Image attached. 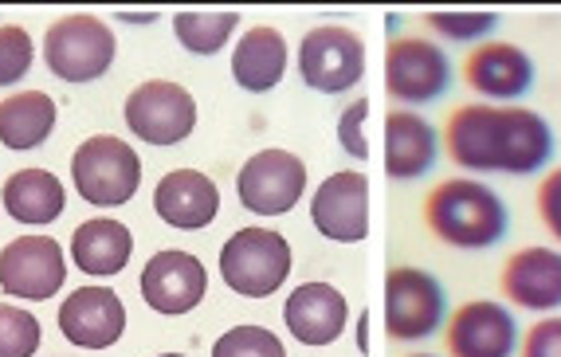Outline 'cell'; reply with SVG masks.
Segmentation results:
<instances>
[{"mask_svg": "<svg viewBox=\"0 0 561 357\" xmlns=\"http://www.w3.org/2000/svg\"><path fill=\"white\" fill-rule=\"evenodd\" d=\"M130 255H134L130 228L111 217L87 220L71 235V260L87 275H118L122 267L130 264Z\"/></svg>", "mask_w": 561, "mask_h": 357, "instance_id": "cb8c5ba5", "label": "cell"}, {"mask_svg": "<svg viewBox=\"0 0 561 357\" xmlns=\"http://www.w3.org/2000/svg\"><path fill=\"white\" fill-rule=\"evenodd\" d=\"M153 212L165 220L169 228L181 232H201L216 220L220 212V188L213 177L197 170H173L158 181L153 188Z\"/></svg>", "mask_w": 561, "mask_h": 357, "instance_id": "2e32d148", "label": "cell"}, {"mask_svg": "<svg viewBox=\"0 0 561 357\" xmlns=\"http://www.w3.org/2000/svg\"><path fill=\"white\" fill-rule=\"evenodd\" d=\"M299 76L319 94H342L357 87L365 76L362 36L354 28H342V24L310 28L299 44Z\"/></svg>", "mask_w": 561, "mask_h": 357, "instance_id": "5b68a950", "label": "cell"}, {"mask_svg": "<svg viewBox=\"0 0 561 357\" xmlns=\"http://www.w3.org/2000/svg\"><path fill=\"white\" fill-rule=\"evenodd\" d=\"M503 295L526 311H558L561 307V252L523 247L503 267Z\"/></svg>", "mask_w": 561, "mask_h": 357, "instance_id": "e0dca14e", "label": "cell"}, {"mask_svg": "<svg viewBox=\"0 0 561 357\" xmlns=\"http://www.w3.org/2000/svg\"><path fill=\"white\" fill-rule=\"evenodd\" d=\"M444 322V287L421 267H393L385 275V326L393 342H421Z\"/></svg>", "mask_w": 561, "mask_h": 357, "instance_id": "8992f818", "label": "cell"}, {"mask_svg": "<svg viewBox=\"0 0 561 357\" xmlns=\"http://www.w3.org/2000/svg\"><path fill=\"white\" fill-rule=\"evenodd\" d=\"M302 188H307V165L290 150H260L236 173L240 205L260 212V217L290 212L302 200Z\"/></svg>", "mask_w": 561, "mask_h": 357, "instance_id": "ba28073f", "label": "cell"}, {"mask_svg": "<svg viewBox=\"0 0 561 357\" xmlns=\"http://www.w3.org/2000/svg\"><path fill=\"white\" fill-rule=\"evenodd\" d=\"M44 59L47 71L64 79V83H94L114 64V32L99 16H87V12L64 16L47 28Z\"/></svg>", "mask_w": 561, "mask_h": 357, "instance_id": "277c9868", "label": "cell"}, {"mask_svg": "<svg viewBox=\"0 0 561 357\" xmlns=\"http://www.w3.org/2000/svg\"><path fill=\"white\" fill-rule=\"evenodd\" d=\"M463 71L471 91L486 99H523L534 87V59L518 44H479Z\"/></svg>", "mask_w": 561, "mask_h": 357, "instance_id": "d6986e66", "label": "cell"}, {"mask_svg": "<svg viewBox=\"0 0 561 357\" xmlns=\"http://www.w3.org/2000/svg\"><path fill=\"white\" fill-rule=\"evenodd\" d=\"M518 326L499 302H463L448 322L451 357H511L515 354Z\"/></svg>", "mask_w": 561, "mask_h": 357, "instance_id": "5bb4252c", "label": "cell"}, {"mask_svg": "<svg viewBox=\"0 0 561 357\" xmlns=\"http://www.w3.org/2000/svg\"><path fill=\"white\" fill-rule=\"evenodd\" d=\"M283 71H287V39H283V32L267 28V24L243 32V39L232 51L236 87L263 94V91H272V87H279Z\"/></svg>", "mask_w": 561, "mask_h": 357, "instance_id": "7402d4cb", "label": "cell"}, {"mask_svg": "<svg viewBox=\"0 0 561 357\" xmlns=\"http://www.w3.org/2000/svg\"><path fill=\"white\" fill-rule=\"evenodd\" d=\"M39 319L20 311L12 302H0V357H36Z\"/></svg>", "mask_w": 561, "mask_h": 357, "instance_id": "4316f807", "label": "cell"}, {"mask_svg": "<svg viewBox=\"0 0 561 357\" xmlns=\"http://www.w3.org/2000/svg\"><path fill=\"white\" fill-rule=\"evenodd\" d=\"M412 357H436V354H412Z\"/></svg>", "mask_w": 561, "mask_h": 357, "instance_id": "e575fe53", "label": "cell"}, {"mask_svg": "<svg viewBox=\"0 0 561 357\" xmlns=\"http://www.w3.org/2000/svg\"><path fill=\"white\" fill-rule=\"evenodd\" d=\"M444 138L459 170L499 173V106H459Z\"/></svg>", "mask_w": 561, "mask_h": 357, "instance_id": "44dd1931", "label": "cell"}, {"mask_svg": "<svg viewBox=\"0 0 561 357\" xmlns=\"http://www.w3.org/2000/svg\"><path fill=\"white\" fill-rule=\"evenodd\" d=\"M71 177H76L79 197L99 208H114L134 200L141 185V161L134 146H126L114 134H94L71 158Z\"/></svg>", "mask_w": 561, "mask_h": 357, "instance_id": "3957f363", "label": "cell"}, {"mask_svg": "<svg viewBox=\"0 0 561 357\" xmlns=\"http://www.w3.org/2000/svg\"><path fill=\"white\" fill-rule=\"evenodd\" d=\"M310 220L334 244L365 240V232H369V181H365V173H330L310 200Z\"/></svg>", "mask_w": 561, "mask_h": 357, "instance_id": "7c38bea8", "label": "cell"}, {"mask_svg": "<svg viewBox=\"0 0 561 357\" xmlns=\"http://www.w3.org/2000/svg\"><path fill=\"white\" fill-rule=\"evenodd\" d=\"M553 153V134L542 114L499 106V173H534Z\"/></svg>", "mask_w": 561, "mask_h": 357, "instance_id": "ffe728a7", "label": "cell"}, {"mask_svg": "<svg viewBox=\"0 0 561 357\" xmlns=\"http://www.w3.org/2000/svg\"><path fill=\"white\" fill-rule=\"evenodd\" d=\"M424 220L444 244L468 247V252H483L495 247L506 235V205L495 188H486L483 181L451 177L440 181L424 200Z\"/></svg>", "mask_w": 561, "mask_h": 357, "instance_id": "6da1fadb", "label": "cell"}, {"mask_svg": "<svg viewBox=\"0 0 561 357\" xmlns=\"http://www.w3.org/2000/svg\"><path fill=\"white\" fill-rule=\"evenodd\" d=\"M283 319H287V330L302 346H330L346 330V295L337 291L334 283H302V287H295L287 295Z\"/></svg>", "mask_w": 561, "mask_h": 357, "instance_id": "9a60e30c", "label": "cell"}, {"mask_svg": "<svg viewBox=\"0 0 561 357\" xmlns=\"http://www.w3.org/2000/svg\"><path fill=\"white\" fill-rule=\"evenodd\" d=\"M213 357H287L279 334L263 326H232L228 334H220L213 346Z\"/></svg>", "mask_w": 561, "mask_h": 357, "instance_id": "83f0119b", "label": "cell"}, {"mask_svg": "<svg viewBox=\"0 0 561 357\" xmlns=\"http://www.w3.org/2000/svg\"><path fill=\"white\" fill-rule=\"evenodd\" d=\"M126 126L150 146H178L197 126V99L181 83L150 79L126 99Z\"/></svg>", "mask_w": 561, "mask_h": 357, "instance_id": "52a82bcc", "label": "cell"}, {"mask_svg": "<svg viewBox=\"0 0 561 357\" xmlns=\"http://www.w3.org/2000/svg\"><path fill=\"white\" fill-rule=\"evenodd\" d=\"M32 56V36L20 24H0V87H12L16 79L28 76Z\"/></svg>", "mask_w": 561, "mask_h": 357, "instance_id": "f546056e", "label": "cell"}, {"mask_svg": "<svg viewBox=\"0 0 561 357\" xmlns=\"http://www.w3.org/2000/svg\"><path fill=\"white\" fill-rule=\"evenodd\" d=\"M220 275L243 299H267L290 275V244L272 228H240L220 247Z\"/></svg>", "mask_w": 561, "mask_h": 357, "instance_id": "7a4b0ae2", "label": "cell"}, {"mask_svg": "<svg viewBox=\"0 0 561 357\" xmlns=\"http://www.w3.org/2000/svg\"><path fill=\"white\" fill-rule=\"evenodd\" d=\"M538 217L550 228L553 240H561V170H553L550 177L538 185Z\"/></svg>", "mask_w": 561, "mask_h": 357, "instance_id": "d6a6232c", "label": "cell"}, {"mask_svg": "<svg viewBox=\"0 0 561 357\" xmlns=\"http://www.w3.org/2000/svg\"><path fill=\"white\" fill-rule=\"evenodd\" d=\"M523 357H561V319H542L538 326H530Z\"/></svg>", "mask_w": 561, "mask_h": 357, "instance_id": "1f68e13d", "label": "cell"}, {"mask_svg": "<svg viewBox=\"0 0 561 357\" xmlns=\"http://www.w3.org/2000/svg\"><path fill=\"white\" fill-rule=\"evenodd\" d=\"M451 64L440 47L421 36H401L385 51V91L404 106L436 103L448 91Z\"/></svg>", "mask_w": 561, "mask_h": 357, "instance_id": "9c48e42d", "label": "cell"}, {"mask_svg": "<svg viewBox=\"0 0 561 357\" xmlns=\"http://www.w3.org/2000/svg\"><path fill=\"white\" fill-rule=\"evenodd\" d=\"M0 200H4V212L20 224H51V220L64 217L67 193L59 185L56 173L47 170H16L4 188H0Z\"/></svg>", "mask_w": 561, "mask_h": 357, "instance_id": "603a6c76", "label": "cell"}, {"mask_svg": "<svg viewBox=\"0 0 561 357\" xmlns=\"http://www.w3.org/2000/svg\"><path fill=\"white\" fill-rule=\"evenodd\" d=\"M126 330V307L111 287H79L59 307V334L79 349H111Z\"/></svg>", "mask_w": 561, "mask_h": 357, "instance_id": "4fadbf2b", "label": "cell"}, {"mask_svg": "<svg viewBox=\"0 0 561 357\" xmlns=\"http://www.w3.org/2000/svg\"><path fill=\"white\" fill-rule=\"evenodd\" d=\"M236 28H240L236 12H178L173 16V32H178L181 47L193 56H216L232 39Z\"/></svg>", "mask_w": 561, "mask_h": 357, "instance_id": "484cf974", "label": "cell"}, {"mask_svg": "<svg viewBox=\"0 0 561 357\" xmlns=\"http://www.w3.org/2000/svg\"><path fill=\"white\" fill-rule=\"evenodd\" d=\"M365 114H369V99H357V103H350V111L337 118V141H342V150H346L350 158H357V161L369 153V146H365V134H362Z\"/></svg>", "mask_w": 561, "mask_h": 357, "instance_id": "4dcf8cb0", "label": "cell"}, {"mask_svg": "<svg viewBox=\"0 0 561 357\" xmlns=\"http://www.w3.org/2000/svg\"><path fill=\"white\" fill-rule=\"evenodd\" d=\"M440 141L416 111H389L385 118V170L393 181H416L436 165Z\"/></svg>", "mask_w": 561, "mask_h": 357, "instance_id": "ac0fdd59", "label": "cell"}, {"mask_svg": "<svg viewBox=\"0 0 561 357\" xmlns=\"http://www.w3.org/2000/svg\"><path fill=\"white\" fill-rule=\"evenodd\" d=\"M56 130V103L44 91H20L0 103V141L9 150H36Z\"/></svg>", "mask_w": 561, "mask_h": 357, "instance_id": "d4e9b609", "label": "cell"}, {"mask_svg": "<svg viewBox=\"0 0 561 357\" xmlns=\"http://www.w3.org/2000/svg\"><path fill=\"white\" fill-rule=\"evenodd\" d=\"M138 287L150 311L173 319V314H188L193 307H201L208 291V272L193 252L165 247V252L150 255V264L141 267Z\"/></svg>", "mask_w": 561, "mask_h": 357, "instance_id": "8fae6325", "label": "cell"}, {"mask_svg": "<svg viewBox=\"0 0 561 357\" xmlns=\"http://www.w3.org/2000/svg\"><path fill=\"white\" fill-rule=\"evenodd\" d=\"M158 357H185V354H158Z\"/></svg>", "mask_w": 561, "mask_h": 357, "instance_id": "836d02e7", "label": "cell"}, {"mask_svg": "<svg viewBox=\"0 0 561 357\" xmlns=\"http://www.w3.org/2000/svg\"><path fill=\"white\" fill-rule=\"evenodd\" d=\"M424 24L451 44H471V39H483L486 32H495L499 16L495 12H432V16H424Z\"/></svg>", "mask_w": 561, "mask_h": 357, "instance_id": "f1b7e54d", "label": "cell"}, {"mask_svg": "<svg viewBox=\"0 0 561 357\" xmlns=\"http://www.w3.org/2000/svg\"><path fill=\"white\" fill-rule=\"evenodd\" d=\"M67 279L64 247L51 235H16L0 247V291L12 299L44 302L59 295Z\"/></svg>", "mask_w": 561, "mask_h": 357, "instance_id": "30bf717a", "label": "cell"}]
</instances>
